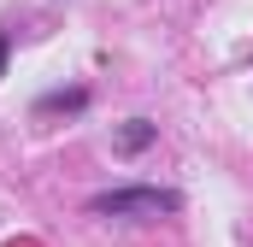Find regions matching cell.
I'll return each instance as SVG.
<instances>
[{
	"label": "cell",
	"instance_id": "cell-2",
	"mask_svg": "<svg viewBox=\"0 0 253 247\" xmlns=\"http://www.w3.org/2000/svg\"><path fill=\"white\" fill-rule=\"evenodd\" d=\"M147 141H153V124L147 118H129L124 129H118V147H124V153H141Z\"/></svg>",
	"mask_w": 253,
	"mask_h": 247
},
{
	"label": "cell",
	"instance_id": "cell-1",
	"mask_svg": "<svg viewBox=\"0 0 253 247\" xmlns=\"http://www.w3.org/2000/svg\"><path fill=\"white\" fill-rule=\"evenodd\" d=\"M88 212L94 218H165L177 212V194L171 188H106V194H88Z\"/></svg>",
	"mask_w": 253,
	"mask_h": 247
},
{
	"label": "cell",
	"instance_id": "cell-4",
	"mask_svg": "<svg viewBox=\"0 0 253 247\" xmlns=\"http://www.w3.org/2000/svg\"><path fill=\"white\" fill-rule=\"evenodd\" d=\"M6 53H12V41H6V36H0V77H6Z\"/></svg>",
	"mask_w": 253,
	"mask_h": 247
},
{
	"label": "cell",
	"instance_id": "cell-3",
	"mask_svg": "<svg viewBox=\"0 0 253 247\" xmlns=\"http://www.w3.org/2000/svg\"><path fill=\"white\" fill-rule=\"evenodd\" d=\"M77 106H88V94H83V88H59V94H47L36 112H77Z\"/></svg>",
	"mask_w": 253,
	"mask_h": 247
}]
</instances>
